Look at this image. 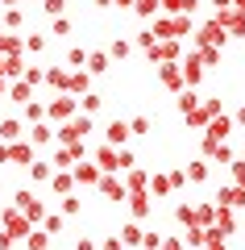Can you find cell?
Returning <instances> with one entry per match:
<instances>
[{
	"instance_id": "cb8c5ba5",
	"label": "cell",
	"mask_w": 245,
	"mask_h": 250,
	"mask_svg": "<svg viewBox=\"0 0 245 250\" xmlns=\"http://www.w3.org/2000/svg\"><path fill=\"white\" fill-rule=\"evenodd\" d=\"M216 225H220L225 233L237 229V217H233V208H228V205H216Z\"/></svg>"
},
{
	"instance_id": "e575fe53",
	"label": "cell",
	"mask_w": 245,
	"mask_h": 250,
	"mask_svg": "<svg viewBox=\"0 0 245 250\" xmlns=\"http://www.w3.org/2000/svg\"><path fill=\"white\" fill-rule=\"evenodd\" d=\"M50 34H54V38H67V34H71V21H67V17H54V21H50Z\"/></svg>"
},
{
	"instance_id": "681fc988",
	"label": "cell",
	"mask_w": 245,
	"mask_h": 250,
	"mask_svg": "<svg viewBox=\"0 0 245 250\" xmlns=\"http://www.w3.org/2000/svg\"><path fill=\"white\" fill-rule=\"evenodd\" d=\"M75 250H96V242H92V238H79V242H75Z\"/></svg>"
},
{
	"instance_id": "277c9868",
	"label": "cell",
	"mask_w": 245,
	"mask_h": 250,
	"mask_svg": "<svg viewBox=\"0 0 245 250\" xmlns=\"http://www.w3.org/2000/svg\"><path fill=\"white\" fill-rule=\"evenodd\" d=\"M233 117H225V113H220V117H212V121H208V134H204V142H228V134H233Z\"/></svg>"
},
{
	"instance_id": "83f0119b",
	"label": "cell",
	"mask_w": 245,
	"mask_h": 250,
	"mask_svg": "<svg viewBox=\"0 0 245 250\" xmlns=\"http://www.w3.org/2000/svg\"><path fill=\"white\" fill-rule=\"evenodd\" d=\"M195 108H200V96H195V92H179V113L191 117Z\"/></svg>"
},
{
	"instance_id": "11a10c76",
	"label": "cell",
	"mask_w": 245,
	"mask_h": 250,
	"mask_svg": "<svg viewBox=\"0 0 245 250\" xmlns=\"http://www.w3.org/2000/svg\"><path fill=\"white\" fill-rule=\"evenodd\" d=\"M108 4H113V0H96V9H108Z\"/></svg>"
},
{
	"instance_id": "ee69618b",
	"label": "cell",
	"mask_w": 245,
	"mask_h": 250,
	"mask_svg": "<svg viewBox=\"0 0 245 250\" xmlns=\"http://www.w3.org/2000/svg\"><path fill=\"white\" fill-rule=\"evenodd\" d=\"M228 167H233V184L245 188V163H228Z\"/></svg>"
},
{
	"instance_id": "8992f818",
	"label": "cell",
	"mask_w": 245,
	"mask_h": 250,
	"mask_svg": "<svg viewBox=\"0 0 245 250\" xmlns=\"http://www.w3.org/2000/svg\"><path fill=\"white\" fill-rule=\"evenodd\" d=\"M158 80H162V83H167V88L170 92H183V62H162V67H158Z\"/></svg>"
},
{
	"instance_id": "ffe728a7",
	"label": "cell",
	"mask_w": 245,
	"mask_h": 250,
	"mask_svg": "<svg viewBox=\"0 0 245 250\" xmlns=\"http://www.w3.org/2000/svg\"><path fill=\"white\" fill-rule=\"evenodd\" d=\"M29 142H34V146H50V142H54V129H50L46 121H38L34 129H29Z\"/></svg>"
},
{
	"instance_id": "ac0fdd59",
	"label": "cell",
	"mask_w": 245,
	"mask_h": 250,
	"mask_svg": "<svg viewBox=\"0 0 245 250\" xmlns=\"http://www.w3.org/2000/svg\"><path fill=\"white\" fill-rule=\"evenodd\" d=\"M125 200H129V208H133L137 221H141V217H150V196H146V192H129Z\"/></svg>"
},
{
	"instance_id": "5b68a950",
	"label": "cell",
	"mask_w": 245,
	"mask_h": 250,
	"mask_svg": "<svg viewBox=\"0 0 245 250\" xmlns=\"http://www.w3.org/2000/svg\"><path fill=\"white\" fill-rule=\"evenodd\" d=\"M4 229H9L17 242H25V238H29V229H34V221H29V217L17 208V213H4Z\"/></svg>"
},
{
	"instance_id": "4dcf8cb0",
	"label": "cell",
	"mask_w": 245,
	"mask_h": 250,
	"mask_svg": "<svg viewBox=\"0 0 245 250\" xmlns=\"http://www.w3.org/2000/svg\"><path fill=\"white\" fill-rule=\"evenodd\" d=\"M54 163H42V159H34V167H29V175H34L38 179V184H46V179H54Z\"/></svg>"
},
{
	"instance_id": "9a60e30c",
	"label": "cell",
	"mask_w": 245,
	"mask_h": 250,
	"mask_svg": "<svg viewBox=\"0 0 245 250\" xmlns=\"http://www.w3.org/2000/svg\"><path fill=\"white\" fill-rule=\"evenodd\" d=\"M25 50V38H17L9 29V34H4V29H0V54H4V59H9V54H21Z\"/></svg>"
},
{
	"instance_id": "30bf717a",
	"label": "cell",
	"mask_w": 245,
	"mask_h": 250,
	"mask_svg": "<svg viewBox=\"0 0 245 250\" xmlns=\"http://www.w3.org/2000/svg\"><path fill=\"white\" fill-rule=\"evenodd\" d=\"M96 188L104 192L108 200H125V196H129V188H125V184H121L116 175H100V184H96Z\"/></svg>"
},
{
	"instance_id": "836d02e7",
	"label": "cell",
	"mask_w": 245,
	"mask_h": 250,
	"mask_svg": "<svg viewBox=\"0 0 245 250\" xmlns=\"http://www.w3.org/2000/svg\"><path fill=\"white\" fill-rule=\"evenodd\" d=\"M4 25H9V29H21V25H25V13H21V9H9V13H4Z\"/></svg>"
},
{
	"instance_id": "816d5d0a",
	"label": "cell",
	"mask_w": 245,
	"mask_h": 250,
	"mask_svg": "<svg viewBox=\"0 0 245 250\" xmlns=\"http://www.w3.org/2000/svg\"><path fill=\"white\" fill-rule=\"evenodd\" d=\"M0 4H4V9H17V4H21V0H0Z\"/></svg>"
},
{
	"instance_id": "f907efd6",
	"label": "cell",
	"mask_w": 245,
	"mask_h": 250,
	"mask_svg": "<svg viewBox=\"0 0 245 250\" xmlns=\"http://www.w3.org/2000/svg\"><path fill=\"white\" fill-rule=\"evenodd\" d=\"M116 9H133V4H137V0H113Z\"/></svg>"
},
{
	"instance_id": "7bdbcfd3",
	"label": "cell",
	"mask_w": 245,
	"mask_h": 250,
	"mask_svg": "<svg viewBox=\"0 0 245 250\" xmlns=\"http://www.w3.org/2000/svg\"><path fill=\"white\" fill-rule=\"evenodd\" d=\"M42 80H46L42 67H25V83H42Z\"/></svg>"
},
{
	"instance_id": "e0dca14e",
	"label": "cell",
	"mask_w": 245,
	"mask_h": 250,
	"mask_svg": "<svg viewBox=\"0 0 245 250\" xmlns=\"http://www.w3.org/2000/svg\"><path fill=\"white\" fill-rule=\"evenodd\" d=\"M9 100L25 108L29 100H34V83H21V80H17V83H9Z\"/></svg>"
},
{
	"instance_id": "680465c9",
	"label": "cell",
	"mask_w": 245,
	"mask_h": 250,
	"mask_svg": "<svg viewBox=\"0 0 245 250\" xmlns=\"http://www.w3.org/2000/svg\"><path fill=\"white\" fill-rule=\"evenodd\" d=\"M208 250H225V242H216V246H208Z\"/></svg>"
},
{
	"instance_id": "8fae6325",
	"label": "cell",
	"mask_w": 245,
	"mask_h": 250,
	"mask_svg": "<svg viewBox=\"0 0 245 250\" xmlns=\"http://www.w3.org/2000/svg\"><path fill=\"white\" fill-rule=\"evenodd\" d=\"M9 150H13V167H34V142H9Z\"/></svg>"
},
{
	"instance_id": "5bb4252c",
	"label": "cell",
	"mask_w": 245,
	"mask_h": 250,
	"mask_svg": "<svg viewBox=\"0 0 245 250\" xmlns=\"http://www.w3.org/2000/svg\"><path fill=\"white\" fill-rule=\"evenodd\" d=\"M17 138H25V121H17V117L0 121V142H17Z\"/></svg>"
},
{
	"instance_id": "bcb514c9",
	"label": "cell",
	"mask_w": 245,
	"mask_h": 250,
	"mask_svg": "<svg viewBox=\"0 0 245 250\" xmlns=\"http://www.w3.org/2000/svg\"><path fill=\"white\" fill-rule=\"evenodd\" d=\"M13 242H17V238H13V233H9V229L0 233V250H13Z\"/></svg>"
},
{
	"instance_id": "b9f144b4",
	"label": "cell",
	"mask_w": 245,
	"mask_h": 250,
	"mask_svg": "<svg viewBox=\"0 0 245 250\" xmlns=\"http://www.w3.org/2000/svg\"><path fill=\"white\" fill-rule=\"evenodd\" d=\"M154 25H150V29H141V34H137V46H146V50H150V46H154Z\"/></svg>"
},
{
	"instance_id": "7402d4cb",
	"label": "cell",
	"mask_w": 245,
	"mask_h": 250,
	"mask_svg": "<svg viewBox=\"0 0 245 250\" xmlns=\"http://www.w3.org/2000/svg\"><path fill=\"white\" fill-rule=\"evenodd\" d=\"M146 184H150V175L146 171H125V188H129V192H146Z\"/></svg>"
},
{
	"instance_id": "9f6ffc18",
	"label": "cell",
	"mask_w": 245,
	"mask_h": 250,
	"mask_svg": "<svg viewBox=\"0 0 245 250\" xmlns=\"http://www.w3.org/2000/svg\"><path fill=\"white\" fill-rule=\"evenodd\" d=\"M233 9H241V13H245V0H233Z\"/></svg>"
},
{
	"instance_id": "7dc6e473",
	"label": "cell",
	"mask_w": 245,
	"mask_h": 250,
	"mask_svg": "<svg viewBox=\"0 0 245 250\" xmlns=\"http://www.w3.org/2000/svg\"><path fill=\"white\" fill-rule=\"evenodd\" d=\"M121 246H125V238H121V233H116V238H108V242H104V250H121Z\"/></svg>"
},
{
	"instance_id": "6f0895ef",
	"label": "cell",
	"mask_w": 245,
	"mask_h": 250,
	"mask_svg": "<svg viewBox=\"0 0 245 250\" xmlns=\"http://www.w3.org/2000/svg\"><path fill=\"white\" fill-rule=\"evenodd\" d=\"M4 92H9V88H4V75H0V96H4Z\"/></svg>"
},
{
	"instance_id": "52a82bcc",
	"label": "cell",
	"mask_w": 245,
	"mask_h": 250,
	"mask_svg": "<svg viewBox=\"0 0 245 250\" xmlns=\"http://www.w3.org/2000/svg\"><path fill=\"white\" fill-rule=\"evenodd\" d=\"M92 159H96L104 171H121V146H108V142H104V146L92 150Z\"/></svg>"
},
{
	"instance_id": "d590c367",
	"label": "cell",
	"mask_w": 245,
	"mask_h": 250,
	"mask_svg": "<svg viewBox=\"0 0 245 250\" xmlns=\"http://www.w3.org/2000/svg\"><path fill=\"white\" fill-rule=\"evenodd\" d=\"M42 229H50V233H62V213H46Z\"/></svg>"
},
{
	"instance_id": "7c38bea8",
	"label": "cell",
	"mask_w": 245,
	"mask_h": 250,
	"mask_svg": "<svg viewBox=\"0 0 245 250\" xmlns=\"http://www.w3.org/2000/svg\"><path fill=\"white\" fill-rule=\"evenodd\" d=\"M129 134H133V125H129V121H113V125L104 129L108 146H125V142H129Z\"/></svg>"
},
{
	"instance_id": "1f68e13d",
	"label": "cell",
	"mask_w": 245,
	"mask_h": 250,
	"mask_svg": "<svg viewBox=\"0 0 245 250\" xmlns=\"http://www.w3.org/2000/svg\"><path fill=\"white\" fill-rule=\"evenodd\" d=\"M150 188H154V196H167L175 184H170V175H158V171H154V175H150Z\"/></svg>"
},
{
	"instance_id": "484cf974",
	"label": "cell",
	"mask_w": 245,
	"mask_h": 250,
	"mask_svg": "<svg viewBox=\"0 0 245 250\" xmlns=\"http://www.w3.org/2000/svg\"><path fill=\"white\" fill-rule=\"evenodd\" d=\"M108 59H113V54H104V50H92V54H88V71H92V75L108 71Z\"/></svg>"
},
{
	"instance_id": "4fadbf2b",
	"label": "cell",
	"mask_w": 245,
	"mask_h": 250,
	"mask_svg": "<svg viewBox=\"0 0 245 250\" xmlns=\"http://www.w3.org/2000/svg\"><path fill=\"white\" fill-rule=\"evenodd\" d=\"M216 205H228V208H245V188H220L216 192Z\"/></svg>"
},
{
	"instance_id": "2e32d148",
	"label": "cell",
	"mask_w": 245,
	"mask_h": 250,
	"mask_svg": "<svg viewBox=\"0 0 245 250\" xmlns=\"http://www.w3.org/2000/svg\"><path fill=\"white\" fill-rule=\"evenodd\" d=\"M75 184H100V167H92L88 159L75 163Z\"/></svg>"
},
{
	"instance_id": "8d00e7d4",
	"label": "cell",
	"mask_w": 245,
	"mask_h": 250,
	"mask_svg": "<svg viewBox=\"0 0 245 250\" xmlns=\"http://www.w3.org/2000/svg\"><path fill=\"white\" fill-rule=\"evenodd\" d=\"M108 54H113V59H129V42H125V38H116V42L108 46Z\"/></svg>"
},
{
	"instance_id": "f35d334b",
	"label": "cell",
	"mask_w": 245,
	"mask_h": 250,
	"mask_svg": "<svg viewBox=\"0 0 245 250\" xmlns=\"http://www.w3.org/2000/svg\"><path fill=\"white\" fill-rule=\"evenodd\" d=\"M79 208H83V205H79V196H62V217H75Z\"/></svg>"
},
{
	"instance_id": "4316f807",
	"label": "cell",
	"mask_w": 245,
	"mask_h": 250,
	"mask_svg": "<svg viewBox=\"0 0 245 250\" xmlns=\"http://www.w3.org/2000/svg\"><path fill=\"white\" fill-rule=\"evenodd\" d=\"M158 9H162V0H137V4H133V13H137V17H150V21L158 17Z\"/></svg>"
},
{
	"instance_id": "3957f363",
	"label": "cell",
	"mask_w": 245,
	"mask_h": 250,
	"mask_svg": "<svg viewBox=\"0 0 245 250\" xmlns=\"http://www.w3.org/2000/svg\"><path fill=\"white\" fill-rule=\"evenodd\" d=\"M225 38H228V34H225V25H220V21L212 17L208 25H204L200 34H195V46H200V50H204V46H225Z\"/></svg>"
},
{
	"instance_id": "c3c4849f",
	"label": "cell",
	"mask_w": 245,
	"mask_h": 250,
	"mask_svg": "<svg viewBox=\"0 0 245 250\" xmlns=\"http://www.w3.org/2000/svg\"><path fill=\"white\" fill-rule=\"evenodd\" d=\"M162 250H183V242L179 238H162Z\"/></svg>"
},
{
	"instance_id": "f546056e",
	"label": "cell",
	"mask_w": 245,
	"mask_h": 250,
	"mask_svg": "<svg viewBox=\"0 0 245 250\" xmlns=\"http://www.w3.org/2000/svg\"><path fill=\"white\" fill-rule=\"evenodd\" d=\"M208 167H212L208 159H195L191 167H187V179H195V184H204V179H208Z\"/></svg>"
},
{
	"instance_id": "7a4b0ae2",
	"label": "cell",
	"mask_w": 245,
	"mask_h": 250,
	"mask_svg": "<svg viewBox=\"0 0 245 250\" xmlns=\"http://www.w3.org/2000/svg\"><path fill=\"white\" fill-rule=\"evenodd\" d=\"M13 205H17V208H21V213H25V217H29V221H38V225H42V221H46V205H42V200H38V196H34V192H29V188H21L17 196H13Z\"/></svg>"
},
{
	"instance_id": "f6af8a7d",
	"label": "cell",
	"mask_w": 245,
	"mask_h": 250,
	"mask_svg": "<svg viewBox=\"0 0 245 250\" xmlns=\"http://www.w3.org/2000/svg\"><path fill=\"white\" fill-rule=\"evenodd\" d=\"M129 125H133V134H150V117H133Z\"/></svg>"
},
{
	"instance_id": "6da1fadb",
	"label": "cell",
	"mask_w": 245,
	"mask_h": 250,
	"mask_svg": "<svg viewBox=\"0 0 245 250\" xmlns=\"http://www.w3.org/2000/svg\"><path fill=\"white\" fill-rule=\"evenodd\" d=\"M154 34L158 38H187L191 34V17L175 13V17H154Z\"/></svg>"
},
{
	"instance_id": "ab89813d",
	"label": "cell",
	"mask_w": 245,
	"mask_h": 250,
	"mask_svg": "<svg viewBox=\"0 0 245 250\" xmlns=\"http://www.w3.org/2000/svg\"><path fill=\"white\" fill-rule=\"evenodd\" d=\"M42 9H46V17H62V9H67V0H46Z\"/></svg>"
},
{
	"instance_id": "ba28073f",
	"label": "cell",
	"mask_w": 245,
	"mask_h": 250,
	"mask_svg": "<svg viewBox=\"0 0 245 250\" xmlns=\"http://www.w3.org/2000/svg\"><path fill=\"white\" fill-rule=\"evenodd\" d=\"M75 100L71 96H58V100H50V104H46V117H50V121H71V117H75Z\"/></svg>"
},
{
	"instance_id": "91938a15",
	"label": "cell",
	"mask_w": 245,
	"mask_h": 250,
	"mask_svg": "<svg viewBox=\"0 0 245 250\" xmlns=\"http://www.w3.org/2000/svg\"><path fill=\"white\" fill-rule=\"evenodd\" d=\"M0 221H4V208H0Z\"/></svg>"
},
{
	"instance_id": "f5cc1de1",
	"label": "cell",
	"mask_w": 245,
	"mask_h": 250,
	"mask_svg": "<svg viewBox=\"0 0 245 250\" xmlns=\"http://www.w3.org/2000/svg\"><path fill=\"white\" fill-rule=\"evenodd\" d=\"M233 121H237V125H245V108H241V113H237V117H233Z\"/></svg>"
},
{
	"instance_id": "d6a6232c",
	"label": "cell",
	"mask_w": 245,
	"mask_h": 250,
	"mask_svg": "<svg viewBox=\"0 0 245 250\" xmlns=\"http://www.w3.org/2000/svg\"><path fill=\"white\" fill-rule=\"evenodd\" d=\"M25 50H29V54H42V50H46V38H42V34H25Z\"/></svg>"
},
{
	"instance_id": "d6986e66",
	"label": "cell",
	"mask_w": 245,
	"mask_h": 250,
	"mask_svg": "<svg viewBox=\"0 0 245 250\" xmlns=\"http://www.w3.org/2000/svg\"><path fill=\"white\" fill-rule=\"evenodd\" d=\"M50 188H54V192H62V196H71V188H75V171H54Z\"/></svg>"
},
{
	"instance_id": "d4e9b609",
	"label": "cell",
	"mask_w": 245,
	"mask_h": 250,
	"mask_svg": "<svg viewBox=\"0 0 245 250\" xmlns=\"http://www.w3.org/2000/svg\"><path fill=\"white\" fill-rule=\"evenodd\" d=\"M100 104H104V96H96V92H83V96H79V108H83L88 117H96Z\"/></svg>"
},
{
	"instance_id": "f1b7e54d",
	"label": "cell",
	"mask_w": 245,
	"mask_h": 250,
	"mask_svg": "<svg viewBox=\"0 0 245 250\" xmlns=\"http://www.w3.org/2000/svg\"><path fill=\"white\" fill-rule=\"evenodd\" d=\"M121 238H125V246H141V238H146V233H141L137 221H129V225L121 229Z\"/></svg>"
},
{
	"instance_id": "9c48e42d",
	"label": "cell",
	"mask_w": 245,
	"mask_h": 250,
	"mask_svg": "<svg viewBox=\"0 0 245 250\" xmlns=\"http://www.w3.org/2000/svg\"><path fill=\"white\" fill-rule=\"evenodd\" d=\"M183 80H187V88H195V83L204 80V59H200V50H191L183 59Z\"/></svg>"
},
{
	"instance_id": "44dd1931",
	"label": "cell",
	"mask_w": 245,
	"mask_h": 250,
	"mask_svg": "<svg viewBox=\"0 0 245 250\" xmlns=\"http://www.w3.org/2000/svg\"><path fill=\"white\" fill-rule=\"evenodd\" d=\"M50 238H54L50 229H29V238H25V246H29V250H50Z\"/></svg>"
},
{
	"instance_id": "db71d44e",
	"label": "cell",
	"mask_w": 245,
	"mask_h": 250,
	"mask_svg": "<svg viewBox=\"0 0 245 250\" xmlns=\"http://www.w3.org/2000/svg\"><path fill=\"white\" fill-rule=\"evenodd\" d=\"M4 62H9V59H4V54H0V75H4ZM4 80H9V75H4Z\"/></svg>"
},
{
	"instance_id": "603a6c76",
	"label": "cell",
	"mask_w": 245,
	"mask_h": 250,
	"mask_svg": "<svg viewBox=\"0 0 245 250\" xmlns=\"http://www.w3.org/2000/svg\"><path fill=\"white\" fill-rule=\"evenodd\" d=\"M46 83H54L58 92H71V75L62 71V67H50V71H46Z\"/></svg>"
},
{
	"instance_id": "74e56055",
	"label": "cell",
	"mask_w": 245,
	"mask_h": 250,
	"mask_svg": "<svg viewBox=\"0 0 245 250\" xmlns=\"http://www.w3.org/2000/svg\"><path fill=\"white\" fill-rule=\"evenodd\" d=\"M42 117H46V108L29 100V104H25V121H34V125H38V121H42Z\"/></svg>"
},
{
	"instance_id": "60d3db41",
	"label": "cell",
	"mask_w": 245,
	"mask_h": 250,
	"mask_svg": "<svg viewBox=\"0 0 245 250\" xmlns=\"http://www.w3.org/2000/svg\"><path fill=\"white\" fill-rule=\"evenodd\" d=\"M141 250H162V233H146L141 238Z\"/></svg>"
}]
</instances>
